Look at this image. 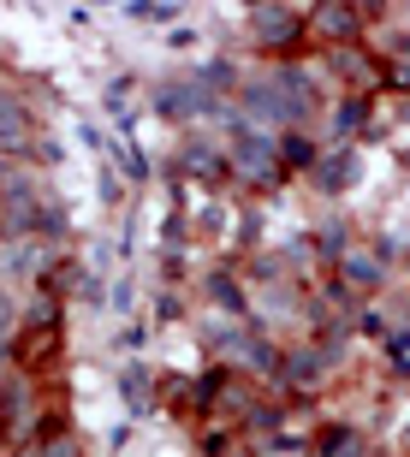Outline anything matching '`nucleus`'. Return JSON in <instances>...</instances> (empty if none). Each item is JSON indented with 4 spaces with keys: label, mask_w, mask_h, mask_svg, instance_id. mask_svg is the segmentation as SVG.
I'll list each match as a JSON object with an SVG mask.
<instances>
[{
    "label": "nucleus",
    "mask_w": 410,
    "mask_h": 457,
    "mask_svg": "<svg viewBox=\"0 0 410 457\" xmlns=\"http://www.w3.org/2000/svg\"><path fill=\"white\" fill-rule=\"evenodd\" d=\"M6 321H13V309H6V303H0V333H6Z\"/></svg>",
    "instance_id": "1"
}]
</instances>
